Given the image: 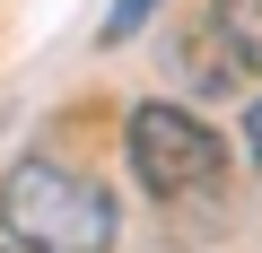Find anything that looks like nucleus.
<instances>
[{"instance_id": "obj_1", "label": "nucleus", "mask_w": 262, "mask_h": 253, "mask_svg": "<svg viewBox=\"0 0 262 253\" xmlns=\"http://www.w3.org/2000/svg\"><path fill=\"white\" fill-rule=\"evenodd\" d=\"M0 227L18 253H114V201L96 175L61 166V157H18L0 175Z\"/></svg>"}, {"instance_id": "obj_2", "label": "nucleus", "mask_w": 262, "mask_h": 253, "mask_svg": "<svg viewBox=\"0 0 262 253\" xmlns=\"http://www.w3.org/2000/svg\"><path fill=\"white\" fill-rule=\"evenodd\" d=\"M122 157L149 201H201V192L219 201V183H227V131H210V113H192L175 96H149L122 113Z\"/></svg>"}, {"instance_id": "obj_3", "label": "nucleus", "mask_w": 262, "mask_h": 253, "mask_svg": "<svg viewBox=\"0 0 262 253\" xmlns=\"http://www.w3.org/2000/svg\"><path fill=\"white\" fill-rule=\"evenodd\" d=\"M210 35H219L227 70L262 79V0H210Z\"/></svg>"}, {"instance_id": "obj_4", "label": "nucleus", "mask_w": 262, "mask_h": 253, "mask_svg": "<svg viewBox=\"0 0 262 253\" xmlns=\"http://www.w3.org/2000/svg\"><path fill=\"white\" fill-rule=\"evenodd\" d=\"M158 9H166V0H114V9H105V27H96V35H105V44H131V35H140V27L158 18Z\"/></svg>"}, {"instance_id": "obj_5", "label": "nucleus", "mask_w": 262, "mask_h": 253, "mask_svg": "<svg viewBox=\"0 0 262 253\" xmlns=\"http://www.w3.org/2000/svg\"><path fill=\"white\" fill-rule=\"evenodd\" d=\"M245 157H253V175H262V96H253V113H245Z\"/></svg>"}, {"instance_id": "obj_6", "label": "nucleus", "mask_w": 262, "mask_h": 253, "mask_svg": "<svg viewBox=\"0 0 262 253\" xmlns=\"http://www.w3.org/2000/svg\"><path fill=\"white\" fill-rule=\"evenodd\" d=\"M0 253H9V244H0Z\"/></svg>"}]
</instances>
